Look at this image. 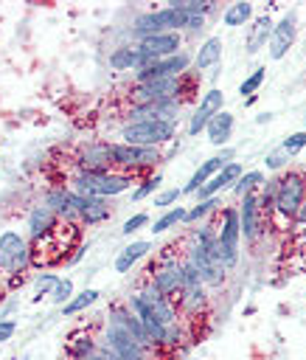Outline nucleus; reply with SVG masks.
I'll use <instances>...</instances> for the list:
<instances>
[{"instance_id":"1","label":"nucleus","mask_w":306,"mask_h":360,"mask_svg":"<svg viewBox=\"0 0 306 360\" xmlns=\"http://www.w3.org/2000/svg\"><path fill=\"white\" fill-rule=\"evenodd\" d=\"M306 200V172L289 169L278 177V191L272 200V208L264 214V228H272L275 233H286L292 228L300 205Z\"/></svg>"},{"instance_id":"2","label":"nucleus","mask_w":306,"mask_h":360,"mask_svg":"<svg viewBox=\"0 0 306 360\" xmlns=\"http://www.w3.org/2000/svg\"><path fill=\"white\" fill-rule=\"evenodd\" d=\"M135 183H138L135 174H129V172H118V169L104 172V174L76 172V174L67 180V188L76 191V194H84V197H104V200H109V197L124 194V191L132 188Z\"/></svg>"},{"instance_id":"3","label":"nucleus","mask_w":306,"mask_h":360,"mask_svg":"<svg viewBox=\"0 0 306 360\" xmlns=\"http://www.w3.org/2000/svg\"><path fill=\"white\" fill-rule=\"evenodd\" d=\"M109 155H112V169L129 172L135 177H140L143 172L163 163V149L160 146H132V143H124V141H109Z\"/></svg>"},{"instance_id":"4","label":"nucleus","mask_w":306,"mask_h":360,"mask_svg":"<svg viewBox=\"0 0 306 360\" xmlns=\"http://www.w3.org/2000/svg\"><path fill=\"white\" fill-rule=\"evenodd\" d=\"M118 138L132 146H163L177 141V121H138V124H124Z\"/></svg>"},{"instance_id":"5","label":"nucleus","mask_w":306,"mask_h":360,"mask_svg":"<svg viewBox=\"0 0 306 360\" xmlns=\"http://www.w3.org/2000/svg\"><path fill=\"white\" fill-rule=\"evenodd\" d=\"M239 242H241L239 211H236V205H225L219 211V222H216V245L222 253V267L227 273L239 264Z\"/></svg>"},{"instance_id":"6","label":"nucleus","mask_w":306,"mask_h":360,"mask_svg":"<svg viewBox=\"0 0 306 360\" xmlns=\"http://www.w3.org/2000/svg\"><path fill=\"white\" fill-rule=\"evenodd\" d=\"M31 267V242L20 231L0 233V273H22Z\"/></svg>"},{"instance_id":"7","label":"nucleus","mask_w":306,"mask_h":360,"mask_svg":"<svg viewBox=\"0 0 306 360\" xmlns=\"http://www.w3.org/2000/svg\"><path fill=\"white\" fill-rule=\"evenodd\" d=\"M146 273H149L146 281H149L157 292H163L166 298L177 301V295H180V290H182V256H180V253L160 259V262L152 264Z\"/></svg>"},{"instance_id":"8","label":"nucleus","mask_w":306,"mask_h":360,"mask_svg":"<svg viewBox=\"0 0 306 360\" xmlns=\"http://www.w3.org/2000/svg\"><path fill=\"white\" fill-rule=\"evenodd\" d=\"M194 65V53H188L185 48L174 56H166V59H157L140 70L132 73V82L140 84V82H154V79H177V76H185L188 68Z\"/></svg>"},{"instance_id":"9","label":"nucleus","mask_w":306,"mask_h":360,"mask_svg":"<svg viewBox=\"0 0 306 360\" xmlns=\"http://www.w3.org/2000/svg\"><path fill=\"white\" fill-rule=\"evenodd\" d=\"M138 51H140V68L157 62V59H166V56H174L182 51V34L177 31H163V34H154V37H146L140 42H135ZM138 68V70H140Z\"/></svg>"},{"instance_id":"10","label":"nucleus","mask_w":306,"mask_h":360,"mask_svg":"<svg viewBox=\"0 0 306 360\" xmlns=\"http://www.w3.org/2000/svg\"><path fill=\"white\" fill-rule=\"evenodd\" d=\"M222 110H225V93H222L219 87L205 90L202 98H199V104H197V110H194L191 118H188V127H185L188 138H197L199 132H205L208 121H211L216 112H222Z\"/></svg>"},{"instance_id":"11","label":"nucleus","mask_w":306,"mask_h":360,"mask_svg":"<svg viewBox=\"0 0 306 360\" xmlns=\"http://www.w3.org/2000/svg\"><path fill=\"white\" fill-rule=\"evenodd\" d=\"M76 172H93V174H104L112 172V155H109V141H90L84 143L76 158Z\"/></svg>"},{"instance_id":"12","label":"nucleus","mask_w":306,"mask_h":360,"mask_svg":"<svg viewBox=\"0 0 306 360\" xmlns=\"http://www.w3.org/2000/svg\"><path fill=\"white\" fill-rule=\"evenodd\" d=\"M236 211H239L241 239H244V242H255V239L267 231V228H264V211H261V202H258V191L241 197L239 205H236Z\"/></svg>"},{"instance_id":"13","label":"nucleus","mask_w":306,"mask_h":360,"mask_svg":"<svg viewBox=\"0 0 306 360\" xmlns=\"http://www.w3.org/2000/svg\"><path fill=\"white\" fill-rule=\"evenodd\" d=\"M295 37H298V17H295V11H289L272 25V34H270V42H267L270 59H284L286 51L295 45Z\"/></svg>"},{"instance_id":"14","label":"nucleus","mask_w":306,"mask_h":360,"mask_svg":"<svg viewBox=\"0 0 306 360\" xmlns=\"http://www.w3.org/2000/svg\"><path fill=\"white\" fill-rule=\"evenodd\" d=\"M42 202L56 214L59 222L65 225H79V214H76V205H73V191L67 186H51L45 194H42Z\"/></svg>"},{"instance_id":"15","label":"nucleus","mask_w":306,"mask_h":360,"mask_svg":"<svg viewBox=\"0 0 306 360\" xmlns=\"http://www.w3.org/2000/svg\"><path fill=\"white\" fill-rule=\"evenodd\" d=\"M73 205L79 214V225H101L112 217V208L104 197H84L73 191Z\"/></svg>"},{"instance_id":"16","label":"nucleus","mask_w":306,"mask_h":360,"mask_svg":"<svg viewBox=\"0 0 306 360\" xmlns=\"http://www.w3.org/2000/svg\"><path fill=\"white\" fill-rule=\"evenodd\" d=\"M107 321L109 323H118V326H124L146 352H154V346H152V340H149V335H146V329H143V323H140V318L126 307V304H112L109 307V312H107Z\"/></svg>"},{"instance_id":"17","label":"nucleus","mask_w":306,"mask_h":360,"mask_svg":"<svg viewBox=\"0 0 306 360\" xmlns=\"http://www.w3.org/2000/svg\"><path fill=\"white\" fill-rule=\"evenodd\" d=\"M233 160V149H222L219 155H213V158H208V160H202L199 166H197V172L191 174V180L182 186V194H197L216 172H222L227 163Z\"/></svg>"},{"instance_id":"18","label":"nucleus","mask_w":306,"mask_h":360,"mask_svg":"<svg viewBox=\"0 0 306 360\" xmlns=\"http://www.w3.org/2000/svg\"><path fill=\"white\" fill-rule=\"evenodd\" d=\"M244 174V166L239 163V160H230L222 172H216L199 191H197V200H211V197H219L222 191H227V188H233L236 186V180Z\"/></svg>"},{"instance_id":"19","label":"nucleus","mask_w":306,"mask_h":360,"mask_svg":"<svg viewBox=\"0 0 306 360\" xmlns=\"http://www.w3.org/2000/svg\"><path fill=\"white\" fill-rule=\"evenodd\" d=\"M138 292H140V298L149 304V309H152V312H154L166 326H168V323H174V321H180V309H177V304H174L171 298H166L163 292H157L149 281H143V287H140Z\"/></svg>"},{"instance_id":"20","label":"nucleus","mask_w":306,"mask_h":360,"mask_svg":"<svg viewBox=\"0 0 306 360\" xmlns=\"http://www.w3.org/2000/svg\"><path fill=\"white\" fill-rule=\"evenodd\" d=\"M25 225H28V242H36V239L48 236L51 231H56L59 219H56V214L45 202H36V205H31Z\"/></svg>"},{"instance_id":"21","label":"nucleus","mask_w":306,"mask_h":360,"mask_svg":"<svg viewBox=\"0 0 306 360\" xmlns=\"http://www.w3.org/2000/svg\"><path fill=\"white\" fill-rule=\"evenodd\" d=\"M233 127H236V115L227 112V110H222V112H216V115L208 121L205 135H208V141H211L213 146H225V143L230 141V135H233Z\"/></svg>"},{"instance_id":"22","label":"nucleus","mask_w":306,"mask_h":360,"mask_svg":"<svg viewBox=\"0 0 306 360\" xmlns=\"http://www.w3.org/2000/svg\"><path fill=\"white\" fill-rule=\"evenodd\" d=\"M152 250V242L149 239H132L129 245H124L115 256V273H129L146 253Z\"/></svg>"},{"instance_id":"23","label":"nucleus","mask_w":306,"mask_h":360,"mask_svg":"<svg viewBox=\"0 0 306 360\" xmlns=\"http://www.w3.org/2000/svg\"><path fill=\"white\" fill-rule=\"evenodd\" d=\"M272 20L270 14H261V17H253L250 20V28H247V53H258L261 48H267L270 42V34H272Z\"/></svg>"},{"instance_id":"24","label":"nucleus","mask_w":306,"mask_h":360,"mask_svg":"<svg viewBox=\"0 0 306 360\" xmlns=\"http://www.w3.org/2000/svg\"><path fill=\"white\" fill-rule=\"evenodd\" d=\"M222 37H208L199 48H197V53H194V68H197V73H202V70H208V68H216L219 62H222Z\"/></svg>"},{"instance_id":"25","label":"nucleus","mask_w":306,"mask_h":360,"mask_svg":"<svg viewBox=\"0 0 306 360\" xmlns=\"http://www.w3.org/2000/svg\"><path fill=\"white\" fill-rule=\"evenodd\" d=\"M107 65H109L112 70H138V68H140V51H138V45L132 42V45H118V48H112L109 56H107Z\"/></svg>"},{"instance_id":"26","label":"nucleus","mask_w":306,"mask_h":360,"mask_svg":"<svg viewBox=\"0 0 306 360\" xmlns=\"http://www.w3.org/2000/svg\"><path fill=\"white\" fill-rule=\"evenodd\" d=\"M98 343L101 340H95L90 332H73L67 338L65 349H67V357H90V354L98 352Z\"/></svg>"},{"instance_id":"27","label":"nucleus","mask_w":306,"mask_h":360,"mask_svg":"<svg viewBox=\"0 0 306 360\" xmlns=\"http://www.w3.org/2000/svg\"><path fill=\"white\" fill-rule=\"evenodd\" d=\"M253 14H255L253 3L239 0V3H230V6L222 11V22H225L227 28H239V25H247V22L253 20Z\"/></svg>"},{"instance_id":"28","label":"nucleus","mask_w":306,"mask_h":360,"mask_svg":"<svg viewBox=\"0 0 306 360\" xmlns=\"http://www.w3.org/2000/svg\"><path fill=\"white\" fill-rule=\"evenodd\" d=\"M185 211H188V208H182V205H171V208H166V211L154 219V225H152L149 231L157 236V233H166V231L182 225V222H185Z\"/></svg>"},{"instance_id":"29","label":"nucleus","mask_w":306,"mask_h":360,"mask_svg":"<svg viewBox=\"0 0 306 360\" xmlns=\"http://www.w3.org/2000/svg\"><path fill=\"white\" fill-rule=\"evenodd\" d=\"M264 180H267V177H264V172L250 169V172H244V174L236 180V186H233L230 191H233V194L241 200V197H247V194H255V191L264 186Z\"/></svg>"},{"instance_id":"30","label":"nucleus","mask_w":306,"mask_h":360,"mask_svg":"<svg viewBox=\"0 0 306 360\" xmlns=\"http://www.w3.org/2000/svg\"><path fill=\"white\" fill-rule=\"evenodd\" d=\"M98 298H101V292H98V290H93V287H84L81 292H76V295H73V298H70V301L62 307V312H65V315H79L81 309L93 307Z\"/></svg>"},{"instance_id":"31","label":"nucleus","mask_w":306,"mask_h":360,"mask_svg":"<svg viewBox=\"0 0 306 360\" xmlns=\"http://www.w3.org/2000/svg\"><path fill=\"white\" fill-rule=\"evenodd\" d=\"M219 205H222V200H219V197L197 200V202H194V208H188V211H185V222H182V225H197V222H202L208 214L219 211Z\"/></svg>"},{"instance_id":"32","label":"nucleus","mask_w":306,"mask_h":360,"mask_svg":"<svg viewBox=\"0 0 306 360\" xmlns=\"http://www.w3.org/2000/svg\"><path fill=\"white\" fill-rule=\"evenodd\" d=\"M160 183H163V174H160V172H154V174H146V177H143L138 186H135V191H132V202H140V200H146V197L157 194Z\"/></svg>"},{"instance_id":"33","label":"nucleus","mask_w":306,"mask_h":360,"mask_svg":"<svg viewBox=\"0 0 306 360\" xmlns=\"http://www.w3.org/2000/svg\"><path fill=\"white\" fill-rule=\"evenodd\" d=\"M56 284H59V276H56V273H39V276L34 278V292H36V295H34L31 301H34V304L42 301L45 295H51V292L56 290Z\"/></svg>"},{"instance_id":"34","label":"nucleus","mask_w":306,"mask_h":360,"mask_svg":"<svg viewBox=\"0 0 306 360\" xmlns=\"http://www.w3.org/2000/svg\"><path fill=\"white\" fill-rule=\"evenodd\" d=\"M264 79H267V68H255L250 76H244V82L239 84V93H241V98H250V96H255V93H258V87L264 84Z\"/></svg>"},{"instance_id":"35","label":"nucleus","mask_w":306,"mask_h":360,"mask_svg":"<svg viewBox=\"0 0 306 360\" xmlns=\"http://www.w3.org/2000/svg\"><path fill=\"white\" fill-rule=\"evenodd\" d=\"M281 149L289 155V158H295V155H300L303 149H306V129H300V132H292V135H286L284 141H281Z\"/></svg>"},{"instance_id":"36","label":"nucleus","mask_w":306,"mask_h":360,"mask_svg":"<svg viewBox=\"0 0 306 360\" xmlns=\"http://www.w3.org/2000/svg\"><path fill=\"white\" fill-rule=\"evenodd\" d=\"M182 340H185V326H182V318H180V321H174V323H168V326H166V338H163V346H168V349H177Z\"/></svg>"},{"instance_id":"37","label":"nucleus","mask_w":306,"mask_h":360,"mask_svg":"<svg viewBox=\"0 0 306 360\" xmlns=\"http://www.w3.org/2000/svg\"><path fill=\"white\" fill-rule=\"evenodd\" d=\"M73 295H76V292H73V281H70V278H59L56 290L51 292V301H53L56 307H65V304H67Z\"/></svg>"},{"instance_id":"38","label":"nucleus","mask_w":306,"mask_h":360,"mask_svg":"<svg viewBox=\"0 0 306 360\" xmlns=\"http://www.w3.org/2000/svg\"><path fill=\"white\" fill-rule=\"evenodd\" d=\"M289 163V155L281 149V146H275V149H270L267 155H264V166L270 169V172H278V169H284Z\"/></svg>"},{"instance_id":"39","label":"nucleus","mask_w":306,"mask_h":360,"mask_svg":"<svg viewBox=\"0 0 306 360\" xmlns=\"http://www.w3.org/2000/svg\"><path fill=\"white\" fill-rule=\"evenodd\" d=\"M182 197V188H163V191H157L154 194V208H171V205H177V200Z\"/></svg>"},{"instance_id":"40","label":"nucleus","mask_w":306,"mask_h":360,"mask_svg":"<svg viewBox=\"0 0 306 360\" xmlns=\"http://www.w3.org/2000/svg\"><path fill=\"white\" fill-rule=\"evenodd\" d=\"M146 225H149V214H146V211H138V214H132V217L121 225V233H124V236H132V233H138V231L146 228Z\"/></svg>"},{"instance_id":"41","label":"nucleus","mask_w":306,"mask_h":360,"mask_svg":"<svg viewBox=\"0 0 306 360\" xmlns=\"http://www.w3.org/2000/svg\"><path fill=\"white\" fill-rule=\"evenodd\" d=\"M17 326H20V323H17L14 318H0V346H3V343H8V340L14 338Z\"/></svg>"},{"instance_id":"42","label":"nucleus","mask_w":306,"mask_h":360,"mask_svg":"<svg viewBox=\"0 0 306 360\" xmlns=\"http://www.w3.org/2000/svg\"><path fill=\"white\" fill-rule=\"evenodd\" d=\"M205 14H188V20H185V31L188 34H194V31H202L205 28Z\"/></svg>"},{"instance_id":"43","label":"nucleus","mask_w":306,"mask_h":360,"mask_svg":"<svg viewBox=\"0 0 306 360\" xmlns=\"http://www.w3.org/2000/svg\"><path fill=\"white\" fill-rule=\"evenodd\" d=\"M289 231L292 233H306V200H303V205H300V211H298V217H295Z\"/></svg>"},{"instance_id":"44","label":"nucleus","mask_w":306,"mask_h":360,"mask_svg":"<svg viewBox=\"0 0 306 360\" xmlns=\"http://www.w3.org/2000/svg\"><path fill=\"white\" fill-rule=\"evenodd\" d=\"M84 250H87L84 245H76V248H73V253L67 256V264H79V262H81V256H84Z\"/></svg>"},{"instance_id":"45","label":"nucleus","mask_w":306,"mask_h":360,"mask_svg":"<svg viewBox=\"0 0 306 360\" xmlns=\"http://www.w3.org/2000/svg\"><path fill=\"white\" fill-rule=\"evenodd\" d=\"M17 307H20V301H17V298H11V301H6V304H3V309H0V318H8V312H14Z\"/></svg>"},{"instance_id":"46","label":"nucleus","mask_w":306,"mask_h":360,"mask_svg":"<svg viewBox=\"0 0 306 360\" xmlns=\"http://www.w3.org/2000/svg\"><path fill=\"white\" fill-rule=\"evenodd\" d=\"M93 360H115V357H112V354H109V352H107V349L98 343V352L93 354Z\"/></svg>"},{"instance_id":"47","label":"nucleus","mask_w":306,"mask_h":360,"mask_svg":"<svg viewBox=\"0 0 306 360\" xmlns=\"http://www.w3.org/2000/svg\"><path fill=\"white\" fill-rule=\"evenodd\" d=\"M22 360H45V354H39V352H25Z\"/></svg>"},{"instance_id":"48","label":"nucleus","mask_w":306,"mask_h":360,"mask_svg":"<svg viewBox=\"0 0 306 360\" xmlns=\"http://www.w3.org/2000/svg\"><path fill=\"white\" fill-rule=\"evenodd\" d=\"M267 121H272V112H261V115H255V124H267Z\"/></svg>"},{"instance_id":"49","label":"nucleus","mask_w":306,"mask_h":360,"mask_svg":"<svg viewBox=\"0 0 306 360\" xmlns=\"http://www.w3.org/2000/svg\"><path fill=\"white\" fill-rule=\"evenodd\" d=\"M303 127H306V115H303Z\"/></svg>"}]
</instances>
